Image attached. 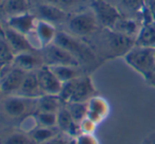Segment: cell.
I'll list each match as a JSON object with an SVG mask.
<instances>
[{"label":"cell","mask_w":155,"mask_h":144,"mask_svg":"<svg viewBox=\"0 0 155 144\" xmlns=\"http://www.w3.org/2000/svg\"><path fill=\"white\" fill-rule=\"evenodd\" d=\"M35 117L39 126H45V127L57 126V113L37 112Z\"/></svg>","instance_id":"obj_27"},{"label":"cell","mask_w":155,"mask_h":144,"mask_svg":"<svg viewBox=\"0 0 155 144\" xmlns=\"http://www.w3.org/2000/svg\"><path fill=\"white\" fill-rule=\"evenodd\" d=\"M126 8L133 12H141L146 6V0H119Z\"/></svg>","instance_id":"obj_29"},{"label":"cell","mask_w":155,"mask_h":144,"mask_svg":"<svg viewBox=\"0 0 155 144\" xmlns=\"http://www.w3.org/2000/svg\"><path fill=\"white\" fill-rule=\"evenodd\" d=\"M42 60L45 65L48 66H55V65L80 66L79 61L72 54L54 42L42 49Z\"/></svg>","instance_id":"obj_8"},{"label":"cell","mask_w":155,"mask_h":144,"mask_svg":"<svg viewBox=\"0 0 155 144\" xmlns=\"http://www.w3.org/2000/svg\"><path fill=\"white\" fill-rule=\"evenodd\" d=\"M37 13L39 15V19H42L45 21L52 23V24H59L64 21H68V13L64 10L57 5H54L51 3L41 4L37 8Z\"/></svg>","instance_id":"obj_15"},{"label":"cell","mask_w":155,"mask_h":144,"mask_svg":"<svg viewBox=\"0 0 155 144\" xmlns=\"http://www.w3.org/2000/svg\"><path fill=\"white\" fill-rule=\"evenodd\" d=\"M15 54L8 45V41L4 37H0V66L3 67L13 64Z\"/></svg>","instance_id":"obj_26"},{"label":"cell","mask_w":155,"mask_h":144,"mask_svg":"<svg viewBox=\"0 0 155 144\" xmlns=\"http://www.w3.org/2000/svg\"><path fill=\"white\" fill-rule=\"evenodd\" d=\"M136 44L155 47V21L141 25L136 37Z\"/></svg>","instance_id":"obj_23"},{"label":"cell","mask_w":155,"mask_h":144,"mask_svg":"<svg viewBox=\"0 0 155 144\" xmlns=\"http://www.w3.org/2000/svg\"><path fill=\"white\" fill-rule=\"evenodd\" d=\"M0 37H4V30L1 27V24H0Z\"/></svg>","instance_id":"obj_37"},{"label":"cell","mask_w":155,"mask_h":144,"mask_svg":"<svg viewBox=\"0 0 155 144\" xmlns=\"http://www.w3.org/2000/svg\"><path fill=\"white\" fill-rule=\"evenodd\" d=\"M2 1H3V0H0V3H1V2H2Z\"/></svg>","instance_id":"obj_41"},{"label":"cell","mask_w":155,"mask_h":144,"mask_svg":"<svg viewBox=\"0 0 155 144\" xmlns=\"http://www.w3.org/2000/svg\"><path fill=\"white\" fill-rule=\"evenodd\" d=\"M37 78L43 95H59L62 83L59 81L50 66L42 65L36 71Z\"/></svg>","instance_id":"obj_10"},{"label":"cell","mask_w":155,"mask_h":144,"mask_svg":"<svg viewBox=\"0 0 155 144\" xmlns=\"http://www.w3.org/2000/svg\"><path fill=\"white\" fill-rule=\"evenodd\" d=\"M13 65L25 72H34L40 69L42 65H45V63H43L42 57L35 55L33 51H31L23 52V53L15 55L14 60H13Z\"/></svg>","instance_id":"obj_17"},{"label":"cell","mask_w":155,"mask_h":144,"mask_svg":"<svg viewBox=\"0 0 155 144\" xmlns=\"http://www.w3.org/2000/svg\"><path fill=\"white\" fill-rule=\"evenodd\" d=\"M146 8L151 14L152 18L155 21V0H146Z\"/></svg>","instance_id":"obj_35"},{"label":"cell","mask_w":155,"mask_h":144,"mask_svg":"<svg viewBox=\"0 0 155 144\" xmlns=\"http://www.w3.org/2000/svg\"><path fill=\"white\" fill-rule=\"evenodd\" d=\"M56 35L57 30L55 25L42 19H37L34 30L27 37L33 49L42 50L43 47L55 41Z\"/></svg>","instance_id":"obj_6"},{"label":"cell","mask_w":155,"mask_h":144,"mask_svg":"<svg viewBox=\"0 0 155 144\" xmlns=\"http://www.w3.org/2000/svg\"><path fill=\"white\" fill-rule=\"evenodd\" d=\"M106 32L108 58H116L120 56L124 57V55L136 44L135 38L126 36L113 30H106Z\"/></svg>","instance_id":"obj_7"},{"label":"cell","mask_w":155,"mask_h":144,"mask_svg":"<svg viewBox=\"0 0 155 144\" xmlns=\"http://www.w3.org/2000/svg\"><path fill=\"white\" fill-rule=\"evenodd\" d=\"M1 71H2V67H1V66H0V73H1Z\"/></svg>","instance_id":"obj_39"},{"label":"cell","mask_w":155,"mask_h":144,"mask_svg":"<svg viewBox=\"0 0 155 144\" xmlns=\"http://www.w3.org/2000/svg\"><path fill=\"white\" fill-rule=\"evenodd\" d=\"M146 82H147L148 84H150L151 86L155 87V67H154L153 72H152V74L149 76V78H148V79H146Z\"/></svg>","instance_id":"obj_36"},{"label":"cell","mask_w":155,"mask_h":144,"mask_svg":"<svg viewBox=\"0 0 155 144\" xmlns=\"http://www.w3.org/2000/svg\"><path fill=\"white\" fill-rule=\"evenodd\" d=\"M141 25L143 24H139V22H137L136 20L124 18L123 16L117 21V23L114 25V27L112 30H115V32L120 33V34L126 35V36L136 39L137 35H138L139 30L141 29Z\"/></svg>","instance_id":"obj_21"},{"label":"cell","mask_w":155,"mask_h":144,"mask_svg":"<svg viewBox=\"0 0 155 144\" xmlns=\"http://www.w3.org/2000/svg\"><path fill=\"white\" fill-rule=\"evenodd\" d=\"M154 144H155V143H154Z\"/></svg>","instance_id":"obj_42"},{"label":"cell","mask_w":155,"mask_h":144,"mask_svg":"<svg viewBox=\"0 0 155 144\" xmlns=\"http://www.w3.org/2000/svg\"><path fill=\"white\" fill-rule=\"evenodd\" d=\"M1 94H2V91H1V88H0V95H1Z\"/></svg>","instance_id":"obj_40"},{"label":"cell","mask_w":155,"mask_h":144,"mask_svg":"<svg viewBox=\"0 0 155 144\" xmlns=\"http://www.w3.org/2000/svg\"><path fill=\"white\" fill-rule=\"evenodd\" d=\"M68 27L73 36L87 37L94 34L97 30L99 24L97 22L95 14L90 8L69 17Z\"/></svg>","instance_id":"obj_4"},{"label":"cell","mask_w":155,"mask_h":144,"mask_svg":"<svg viewBox=\"0 0 155 144\" xmlns=\"http://www.w3.org/2000/svg\"><path fill=\"white\" fill-rule=\"evenodd\" d=\"M4 38L6 39L8 45L11 46L15 55L23 53V52L34 51V49L32 47L31 43H30L29 39L25 35L16 32V30H12L8 27L6 30H4Z\"/></svg>","instance_id":"obj_16"},{"label":"cell","mask_w":155,"mask_h":144,"mask_svg":"<svg viewBox=\"0 0 155 144\" xmlns=\"http://www.w3.org/2000/svg\"><path fill=\"white\" fill-rule=\"evenodd\" d=\"M88 116L95 123L99 124L108 117L110 113V105L104 98L100 96H94L88 102Z\"/></svg>","instance_id":"obj_14"},{"label":"cell","mask_w":155,"mask_h":144,"mask_svg":"<svg viewBox=\"0 0 155 144\" xmlns=\"http://www.w3.org/2000/svg\"><path fill=\"white\" fill-rule=\"evenodd\" d=\"M91 10L95 14L99 27L104 30H112L123 17L119 11L106 0H91Z\"/></svg>","instance_id":"obj_5"},{"label":"cell","mask_w":155,"mask_h":144,"mask_svg":"<svg viewBox=\"0 0 155 144\" xmlns=\"http://www.w3.org/2000/svg\"><path fill=\"white\" fill-rule=\"evenodd\" d=\"M96 95V89L92 79L89 76L82 75L78 78L62 83L59 98L63 104L73 102H88Z\"/></svg>","instance_id":"obj_1"},{"label":"cell","mask_w":155,"mask_h":144,"mask_svg":"<svg viewBox=\"0 0 155 144\" xmlns=\"http://www.w3.org/2000/svg\"><path fill=\"white\" fill-rule=\"evenodd\" d=\"M37 126H39V125H38V122H37V119H36V117H35V115H30V116H27V117L21 121L20 130L30 134V133H31L32 130H34Z\"/></svg>","instance_id":"obj_30"},{"label":"cell","mask_w":155,"mask_h":144,"mask_svg":"<svg viewBox=\"0 0 155 144\" xmlns=\"http://www.w3.org/2000/svg\"><path fill=\"white\" fill-rule=\"evenodd\" d=\"M68 144H76V140H75V139H70V141H69V143H68Z\"/></svg>","instance_id":"obj_38"},{"label":"cell","mask_w":155,"mask_h":144,"mask_svg":"<svg viewBox=\"0 0 155 144\" xmlns=\"http://www.w3.org/2000/svg\"><path fill=\"white\" fill-rule=\"evenodd\" d=\"M126 63L135 72L148 79L155 67V47L135 44L124 55Z\"/></svg>","instance_id":"obj_2"},{"label":"cell","mask_w":155,"mask_h":144,"mask_svg":"<svg viewBox=\"0 0 155 144\" xmlns=\"http://www.w3.org/2000/svg\"><path fill=\"white\" fill-rule=\"evenodd\" d=\"M37 101L38 99L13 95L4 102V110L10 117L20 118L29 114L33 107L37 110Z\"/></svg>","instance_id":"obj_9"},{"label":"cell","mask_w":155,"mask_h":144,"mask_svg":"<svg viewBox=\"0 0 155 144\" xmlns=\"http://www.w3.org/2000/svg\"><path fill=\"white\" fill-rule=\"evenodd\" d=\"M70 114L77 123H80L88 116V103L87 102H73L64 104Z\"/></svg>","instance_id":"obj_25"},{"label":"cell","mask_w":155,"mask_h":144,"mask_svg":"<svg viewBox=\"0 0 155 144\" xmlns=\"http://www.w3.org/2000/svg\"><path fill=\"white\" fill-rule=\"evenodd\" d=\"M62 104L58 95H42L37 101V112L57 113Z\"/></svg>","instance_id":"obj_22"},{"label":"cell","mask_w":155,"mask_h":144,"mask_svg":"<svg viewBox=\"0 0 155 144\" xmlns=\"http://www.w3.org/2000/svg\"><path fill=\"white\" fill-rule=\"evenodd\" d=\"M82 1H84V0H47L48 3L57 5L64 11H65V8H74V6H77L78 4H80Z\"/></svg>","instance_id":"obj_32"},{"label":"cell","mask_w":155,"mask_h":144,"mask_svg":"<svg viewBox=\"0 0 155 144\" xmlns=\"http://www.w3.org/2000/svg\"><path fill=\"white\" fill-rule=\"evenodd\" d=\"M4 1H5L6 11L12 15L28 12L27 0H4Z\"/></svg>","instance_id":"obj_28"},{"label":"cell","mask_w":155,"mask_h":144,"mask_svg":"<svg viewBox=\"0 0 155 144\" xmlns=\"http://www.w3.org/2000/svg\"><path fill=\"white\" fill-rule=\"evenodd\" d=\"M54 43L67 50L79 61L80 64H90L96 60V55L93 50L72 34L62 32L57 33Z\"/></svg>","instance_id":"obj_3"},{"label":"cell","mask_w":155,"mask_h":144,"mask_svg":"<svg viewBox=\"0 0 155 144\" xmlns=\"http://www.w3.org/2000/svg\"><path fill=\"white\" fill-rule=\"evenodd\" d=\"M60 130L57 126H53V127H45V126H37L34 130L30 133L32 138L37 142V144H41L45 141L50 140V139L54 138L57 135L60 134Z\"/></svg>","instance_id":"obj_24"},{"label":"cell","mask_w":155,"mask_h":144,"mask_svg":"<svg viewBox=\"0 0 155 144\" xmlns=\"http://www.w3.org/2000/svg\"><path fill=\"white\" fill-rule=\"evenodd\" d=\"M79 125H80V130H81V134L94 135L98 124L95 123V122H94L93 120H91L90 118L86 117L81 122H80Z\"/></svg>","instance_id":"obj_31"},{"label":"cell","mask_w":155,"mask_h":144,"mask_svg":"<svg viewBox=\"0 0 155 144\" xmlns=\"http://www.w3.org/2000/svg\"><path fill=\"white\" fill-rule=\"evenodd\" d=\"M16 95L32 98V99H38L43 95L40 85H39L36 71L28 72L25 77V80H23L22 84H21L20 88H19L18 93Z\"/></svg>","instance_id":"obj_18"},{"label":"cell","mask_w":155,"mask_h":144,"mask_svg":"<svg viewBox=\"0 0 155 144\" xmlns=\"http://www.w3.org/2000/svg\"><path fill=\"white\" fill-rule=\"evenodd\" d=\"M57 127L62 134L67 135L72 139H76L81 135L79 123L73 119L67 106L63 104L57 112Z\"/></svg>","instance_id":"obj_12"},{"label":"cell","mask_w":155,"mask_h":144,"mask_svg":"<svg viewBox=\"0 0 155 144\" xmlns=\"http://www.w3.org/2000/svg\"><path fill=\"white\" fill-rule=\"evenodd\" d=\"M70 137H68L67 135L64 134H59L57 135L56 137H54V138L50 139V140L45 141V142L41 143V144H68L70 141Z\"/></svg>","instance_id":"obj_34"},{"label":"cell","mask_w":155,"mask_h":144,"mask_svg":"<svg viewBox=\"0 0 155 144\" xmlns=\"http://www.w3.org/2000/svg\"><path fill=\"white\" fill-rule=\"evenodd\" d=\"M28 72L13 67L0 80V88L4 95H16L22 84Z\"/></svg>","instance_id":"obj_11"},{"label":"cell","mask_w":155,"mask_h":144,"mask_svg":"<svg viewBox=\"0 0 155 144\" xmlns=\"http://www.w3.org/2000/svg\"><path fill=\"white\" fill-rule=\"evenodd\" d=\"M50 69L61 83H65L84 75L80 66H74V65H55V66H50Z\"/></svg>","instance_id":"obj_20"},{"label":"cell","mask_w":155,"mask_h":144,"mask_svg":"<svg viewBox=\"0 0 155 144\" xmlns=\"http://www.w3.org/2000/svg\"><path fill=\"white\" fill-rule=\"evenodd\" d=\"M0 144H37L29 133L19 130H3L0 132Z\"/></svg>","instance_id":"obj_19"},{"label":"cell","mask_w":155,"mask_h":144,"mask_svg":"<svg viewBox=\"0 0 155 144\" xmlns=\"http://www.w3.org/2000/svg\"><path fill=\"white\" fill-rule=\"evenodd\" d=\"M75 140H76V144H99L97 138L94 135H89V134H81Z\"/></svg>","instance_id":"obj_33"},{"label":"cell","mask_w":155,"mask_h":144,"mask_svg":"<svg viewBox=\"0 0 155 144\" xmlns=\"http://www.w3.org/2000/svg\"><path fill=\"white\" fill-rule=\"evenodd\" d=\"M36 20L34 15L30 14L29 12H23L12 15L8 19V25L12 30L28 36L34 30Z\"/></svg>","instance_id":"obj_13"}]
</instances>
